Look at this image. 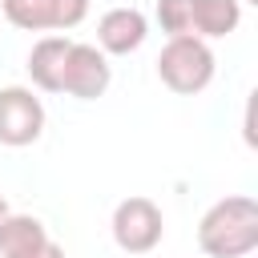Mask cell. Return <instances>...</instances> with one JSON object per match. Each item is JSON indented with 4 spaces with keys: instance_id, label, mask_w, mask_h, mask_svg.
I'll use <instances>...</instances> for the list:
<instances>
[{
    "instance_id": "obj_8",
    "label": "cell",
    "mask_w": 258,
    "mask_h": 258,
    "mask_svg": "<svg viewBox=\"0 0 258 258\" xmlns=\"http://www.w3.org/2000/svg\"><path fill=\"white\" fill-rule=\"evenodd\" d=\"M145 36H149V20H145L141 8L121 4V8H109L97 20V48L105 56H129V52H137L145 44Z\"/></svg>"
},
{
    "instance_id": "obj_5",
    "label": "cell",
    "mask_w": 258,
    "mask_h": 258,
    "mask_svg": "<svg viewBox=\"0 0 258 258\" xmlns=\"http://www.w3.org/2000/svg\"><path fill=\"white\" fill-rule=\"evenodd\" d=\"M0 12L24 32H64L89 16V0H0Z\"/></svg>"
},
{
    "instance_id": "obj_12",
    "label": "cell",
    "mask_w": 258,
    "mask_h": 258,
    "mask_svg": "<svg viewBox=\"0 0 258 258\" xmlns=\"http://www.w3.org/2000/svg\"><path fill=\"white\" fill-rule=\"evenodd\" d=\"M8 214H12V210H8V202H4V194H0V222H4Z\"/></svg>"
},
{
    "instance_id": "obj_3",
    "label": "cell",
    "mask_w": 258,
    "mask_h": 258,
    "mask_svg": "<svg viewBox=\"0 0 258 258\" xmlns=\"http://www.w3.org/2000/svg\"><path fill=\"white\" fill-rule=\"evenodd\" d=\"M214 48L198 36H169L165 48L157 52V77L165 89L181 93V97H194L202 93L210 81H214Z\"/></svg>"
},
{
    "instance_id": "obj_1",
    "label": "cell",
    "mask_w": 258,
    "mask_h": 258,
    "mask_svg": "<svg viewBox=\"0 0 258 258\" xmlns=\"http://www.w3.org/2000/svg\"><path fill=\"white\" fill-rule=\"evenodd\" d=\"M198 246L206 258H246L258 250V202L230 194L214 202L198 222Z\"/></svg>"
},
{
    "instance_id": "obj_11",
    "label": "cell",
    "mask_w": 258,
    "mask_h": 258,
    "mask_svg": "<svg viewBox=\"0 0 258 258\" xmlns=\"http://www.w3.org/2000/svg\"><path fill=\"white\" fill-rule=\"evenodd\" d=\"M32 258H64V250H60L56 242H48V246H44L40 254H32Z\"/></svg>"
},
{
    "instance_id": "obj_7",
    "label": "cell",
    "mask_w": 258,
    "mask_h": 258,
    "mask_svg": "<svg viewBox=\"0 0 258 258\" xmlns=\"http://www.w3.org/2000/svg\"><path fill=\"white\" fill-rule=\"evenodd\" d=\"M109 81H113L109 56L97 44L73 40L69 44V56H64V85H60V93H69L77 101H97V97H105Z\"/></svg>"
},
{
    "instance_id": "obj_6",
    "label": "cell",
    "mask_w": 258,
    "mask_h": 258,
    "mask_svg": "<svg viewBox=\"0 0 258 258\" xmlns=\"http://www.w3.org/2000/svg\"><path fill=\"white\" fill-rule=\"evenodd\" d=\"M44 133V105L32 89L24 85H4L0 89V145H32Z\"/></svg>"
},
{
    "instance_id": "obj_9",
    "label": "cell",
    "mask_w": 258,
    "mask_h": 258,
    "mask_svg": "<svg viewBox=\"0 0 258 258\" xmlns=\"http://www.w3.org/2000/svg\"><path fill=\"white\" fill-rule=\"evenodd\" d=\"M69 36H40L28 52V77L44 93H60L64 85V56H69Z\"/></svg>"
},
{
    "instance_id": "obj_13",
    "label": "cell",
    "mask_w": 258,
    "mask_h": 258,
    "mask_svg": "<svg viewBox=\"0 0 258 258\" xmlns=\"http://www.w3.org/2000/svg\"><path fill=\"white\" fill-rule=\"evenodd\" d=\"M238 4H258V0H238Z\"/></svg>"
},
{
    "instance_id": "obj_2",
    "label": "cell",
    "mask_w": 258,
    "mask_h": 258,
    "mask_svg": "<svg viewBox=\"0 0 258 258\" xmlns=\"http://www.w3.org/2000/svg\"><path fill=\"white\" fill-rule=\"evenodd\" d=\"M157 24L165 36H198V40H218L230 36L242 24V4L238 0H157Z\"/></svg>"
},
{
    "instance_id": "obj_4",
    "label": "cell",
    "mask_w": 258,
    "mask_h": 258,
    "mask_svg": "<svg viewBox=\"0 0 258 258\" xmlns=\"http://www.w3.org/2000/svg\"><path fill=\"white\" fill-rule=\"evenodd\" d=\"M109 230H113V242L125 254H149L161 242V234H165V218H161V206L153 198L133 194V198L117 202Z\"/></svg>"
},
{
    "instance_id": "obj_10",
    "label": "cell",
    "mask_w": 258,
    "mask_h": 258,
    "mask_svg": "<svg viewBox=\"0 0 258 258\" xmlns=\"http://www.w3.org/2000/svg\"><path fill=\"white\" fill-rule=\"evenodd\" d=\"M48 230L32 214H8L0 222V258H32L48 246Z\"/></svg>"
}]
</instances>
